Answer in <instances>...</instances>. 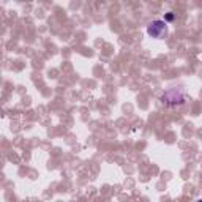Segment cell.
<instances>
[{"instance_id": "6da1fadb", "label": "cell", "mask_w": 202, "mask_h": 202, "mask_svg": "<svg viewBox=\"0 0 202 202\" xmlns=\"http://www.w3.org/2000/svg\"><path fill=\"white\" fill-rule=\"evenodd\" d=\"M147 32L153 38H163V35H166V32H167V24H166V21H153L148 25Z\"/></svg>"}, {"instance_id": "7a4b0ae2", "label": "cell", "mask_w": 202, "mask_h": 202, "mask_svg": "<svg viewBox=\"0 0 202 202\" xmlns=\"http://www.w3.org/2000/svg\"><path fill=\"white\" fill-rule=\"evenodd\" d=\"M166 19H167V21H172V19H174V14H167Z\"/></svg>"}]
</instances>
